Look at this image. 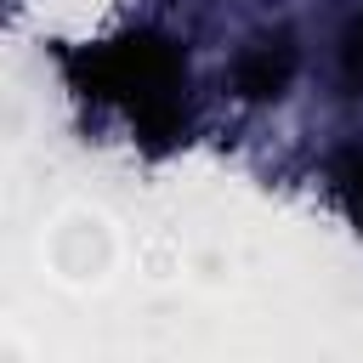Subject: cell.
<instances>
[{
    "instance_id": "3957f363",
    "label": "cell",
    "mask_w": 363,
    "mask_h": 363,
    "mask_svg": "<svg viewBox=\"0 0 363 363\" xmlns=\"http://www.w3.org/2000/svg\"><path fill=\"white\" fill-rule=\"evenodd\" d=\"M329 176H335V193H340L346 216H352V221H357V233H363V147H340Z\"/></svg>"
},
{
    "instance_id": "7a4b0ae2",
    "label": "cell",
    "mask_w": 363,
    "mask_h": 363,
    "mask_svg": "<svg viewBox=\"0 0 363 363\" xmlns=\"http://www.w3.org/2000/svg\"><path fill=\"white\" fill-rule=\"evenodd\" d=\"M289 79V45L278 40V45H255L250 57H244V68H238V85L250 91V96H278V85Z\"/></svg>"
},
{
    "instance_id": "277c9868",
    "label": "cell",
    "mask_w": 363,
    "mask_h": 363,
    "mask_svg": "<svg viewBox=\"0 0 363 363\" xmlns=\"http://www.w3.org/2000/svg\"><path fill=\"white\" fill-rule=\"evenodd\" d=\"M346 74L363 85V17L352 23V34H346Z\"/></svg>"
},
{
    "instance_id": "6da1fadb",
    "label": "cell",
    "mask_w": 363,
    "mask_h": 363,
    "mask_svg": "<svg viewBox=\"0 0 363 363\" xmlns=\"http://www.w3.org/2000/svg\"><path fill=\"white\" fill-rule=\"evenodd\" d=\"M74 85L96 102H113L142 136L170 142L182 130V91H187V62L170 40L159 34H125L91 51L68 57Z\"/></svg>"
}]
</instances>
